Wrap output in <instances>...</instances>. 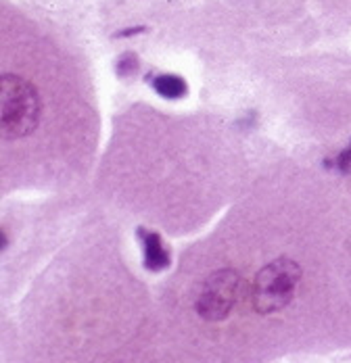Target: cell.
I'll return each mask as SVG.
<instances>
[{
  "label": "cell",
  "mask_w": 351,
  "mask_h": 363,
  "mask_svg": "<svg viewBox=\"0 0 351 363\" xmlns=\"http://www.w3.org/2000/svg\"><path fill=\"white\" fill-rule=\"evenodd\" d=\"M326 165L328 167H335V169H339V172H350L351 169V143L350 146L345 148V150H341L333 161H326Z\"/></svg>",
  "instance_id": "8992f818"
},
{
  "label": "cell",
  "mask_w": 351,
  "mask_h": 363,
  "mask_svg": "<svg viewBox=\"0 0 351 363\" xmlns=\"http://www.w3.org/2000/svg\"><path fill=\"white\" fill-rule=\"evenodd\" d=\"M139 236H141L142 249H144V267L148 272H163L166 267H170V251L163 247V240L157 232L153 230H144L139 228Z\"/></svg>",
  "instance_id": "277c9868"
},
{
  "label": "cell",
  "mask_w": 351,
  "mask_h": 363,
  "mask_svg": "<svg viewBox=\"0 0 351 363\" xmlns=\"http://www.w3.org/2000/svg\"><path fill=\"white\" fill-rule=\"evenodd\" d=\"M239 292H241V278L237 272L232 269L213 272L199 291L197 313L207 322L226 320L237 305Z\"/></svg>",
  "instance_id": "3957f363"
},
{
  "label": "cell",
  "mask_w": 351,
  "mask_h": 363,
  "mask_svg": "<svg viewBox=\"0 0 351 363\" xmlns=\"http://www.w3.org/2000/svg\"><path fill=\"white\" fill-rule=\"evenodd\" d=\"M148 82H151L153 90H155L159 96L168 99V101H178V99L186 96V92H188L186 79L180 77V75H172V73L153 75V77H148Z\"/></svg>",
  "instance_id": "5b68a950"
},
{
  "label": "cell",
  "mask_w": 351,
  "mask_h": 363,
  "mask_svg": "<svg viewBox=\"0 0 351 363\" xmlns=\"http://www.w3.org/2000/svg\"><path fill=\"white\" fill-rule=\"evenodd\" d=\"M42 101L38 90L19 75L0 79V132L4 138H26L38 128Z\"/></svg>",
  "instance_id": "6da1fadb"
},
{
  "label": "cell",
  "mask_w": 351,
  "mask_h": 363,
  "mask_svg": "<svg viewBox=\"0 0 351 363\" xmlns=\"http://www.w3.org/2000/svg\"><path fill=\"white\" fill-rule=\"evenodd\" d=\"M144 32V28H130V30H124L119 36H136V34H141Z\"/></svg>",
  "instance_id": "ba28073f"
},
{
  "label": "cell",
  "mask_w": 351,
  "mask_h": 363,
  "mask_svg": "<svg viewBox=\"0 0 351 363\" xmlns=\"http://www.w3.org/2000/svg\"><path fill=\"white\" fill-rule=\"evenodd\" d=\"M139 69V61L132 52H126L119 61H117V73L119 75H130Z\"/></svg>",
  "instance_id": "52a82bcc"
},
{
  "label": "cell",
  "mask_w": 351,
  "mask_h": 363,
  "mask_svg": "<svg viewBox=\"0 0 351 363\" xmlns=\"http://www.w3.org/2000/svg\"><path fill=\"white\" fill-rule=\"evenodd\" d=\"M299 280H301V267L286 257H281L270 265H266L253 282L255 311L261 315H270L284 309L293 301Z\"/></svg>",
  "instance_id": "7a4b0ae2"
}]
</instances>
